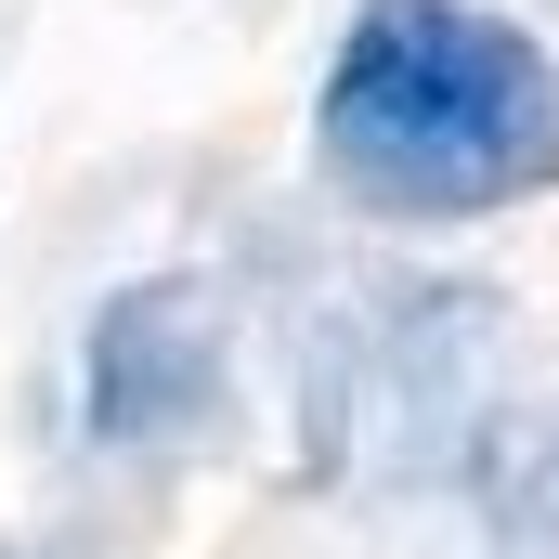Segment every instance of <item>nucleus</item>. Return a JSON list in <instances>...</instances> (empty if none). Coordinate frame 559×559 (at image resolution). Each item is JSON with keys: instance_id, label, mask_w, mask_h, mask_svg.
I'll list each match as a JSON object with an SVG mask.
<instances>
[{"instance_id": "nucleus-1", "label": "nucleus", "mask_w": 559, "mask_h": 559, "mask_svg": "<svg viewBox=\"0 0 559 559\" xmlns=\"http://www.w3.org/2000/svg\"><path fill=\"white\" fill-rule=\"evenodd\" d=\"M312 156L378 222H481L559 182V52L481 0H365L325 52Z\"/></svg>"}, {"instance_id": "nucleus-2", "label": "nucleus", "mask_w": 559, "mask_h": 559, "mask_svg": "<svg viewBox=\"0 0 559 559\" xmlns=\"http://www.w3.org/2000/svg\"><path fill=\"white\" fill-rule=\"evenodd\" d=\"M495 378H508L495 286H391L312 365V455L352 481H429L495 417Z\"/></svg>"}, {"instance_id": "nucleus-5", "label": "nucleus", "mask_w": 559, "mask_h": 559, "mask_svg": "<svg viewBox=\"0 0 559 559\" xmlns=\"http://www.w3.org/2000/svg\"><path fill=\"white\" fill-rule=\"evenodd\" d=\"M0 559H92V547H79V534H52V547H0Z\"/></svg>"}, {"instance_id": "nucleus-4", "label": "nucleus", "mask_w": 559, "mask_h": 559, "mask_svg": "<svg viewBox=\"0 0 559 559\" xmlns=\"http://www.w3.org/2000/svg\"><path fill=\"white\" fill-rule=\"evenodd\" d=\"M521 534H534V547H559V442L534 455V481H521Z\"/></svg>"}, {"instance_id": "nucleus-3", "label": "nucleus", "mask_w": 559, "mask_h": 559, "mask_svg": "<svg viewBox=\"0 0 559 559\" xmlns=\"http://www.w3.org/2000/svg\"><path fill=\"white\" fill-rule=\"evenodd\" d=\"M92 429L105 442H195L235 391V352H222V299L195 274H143L92 312Z\"/></svg>"}]
</instances>
